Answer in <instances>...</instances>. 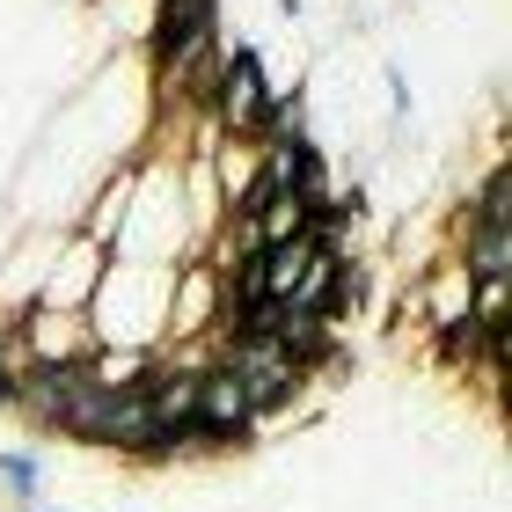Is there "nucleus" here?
Masks as SVG:
<instances>
[{
    "label": "nucleus",
    "instance_id": "f8f14e48",
    "mask_svg": "<svg viewBox=\"0 0 512 512\" xmlns=\"http://www.w3.org/2000/svg\"><path fill=\"white\" fill-rule=\"evenodd\" d=\"M0 352H8V322H0Z\"/></svg>",
    "mask_w": 512,
    "mask_h": 512
},
{
    "label": "nucleus",
    "instance_id": "423d86ee",
    "mask_svg": "<svg viewBox=\"0 0 512 512\" xmlns=\"http://www.w3.org/2000/svg\"><path fill=\"white\" fill-rule=\"evenodd\" d=\"M469 293H476V278H469V271H461L454 256H447V264H439V271L425 278V286L410 293V308L425 315L432 330H447V322H461V315H469Z\"/></svg>",
    "mask_w": 512,
    "mask_h": 512
},
{
    "label": "nucleus",
    "instance_id": "0eeeda50",
    "mask_svg": "<svg viewBox=\"0 0 512 512\" xmlns=\"http://www.w3.org/2000/svg\"><path fill=\"white\" fill-rule=\"evenodd\" d=\"M469 278H512V227L498 220H461V256H454Z\"/></svg>",
    "mask_w": 512,
    "mask_h": 512
},
{
    "label": "nucleus",
    "instance_id": "f257e3e1",
    "mask_svg": "<svg viewBox=\"0 0 512 512\" xmlns=\"http://www.w3.org/2000/svg\"><path fill=\"white\" fill-rule=\"evenodd\" d=\"M220 308H227V278H220L213 256H198V264L176 271V286H169V337H213ZM205 352H213V344H205Z\"/></svg>",
    "mask_w": 512,
    "mask_h": 512
},
{
    "label": "nucleus",
    "instance_id": "9b49d317",
    "mask_svg": "<svg viewBox=\"0 0 512 512\" xmlns=\"http://www.w3.org/2000/svg\"><path fill=\"white\" fill-rule=\"evenodd\" d=\"M0 483H8V491L22 498V505H37V454H15V447H0Z\"/></svg>",
    "mask_w": 512,
    "mask_h": 512
},
{
    "label": "nucleus",
    "instance_id": "20e7f679",
    "mask_svg": "<svg viewBox=\"0 0 512 512\" xmlns=\"http://www.w3.org/2000/svg\"><path fill=\"white\" fill-rule=\"evenodd\" d=\"M213 30H220V0H154V30H147L154 74H161V66H176L191 44H205Z\"/></svg>",
    "mask_w": 512,
    "mask_h": 512
},
{
    "label": "nucleus",
    "instance_id": "6e6552de",
    "mask_svg": "<svg viewBox=\"0 0 512 512\" xmlns=\"http://www.w3.org/2000/svg\"><path fill=\"white\" fill-rule=\"evenodd\" d=\"M249 235H256V242H293V235H308V198L271 191V198H264V213L249 220Z\"/></svg>",
    "mask_w": 512,
    "mask_h": 512
},
{
    "label": "nucleus",
    "instance_id": "9d476101",
    "mask_svg": "<svg viewBox=\"0 0 512 512\" xmlns=\"http://www.w3.org/2000/svg\"><path fill=\"white\" fill-rule=\"evenodd\" d=\"M125 205H132V176H118V183L96 198V213H88V242H110V249H118V235H125Z\"/></svg>",
    "mask_w": 512,
    "mask_h": 512
},
{
    "label": "nucleus",
    "instance_id": "39448f33",
    "mask_svg": "<svg viewBox=\"0 0 512 512\" xmlns=\"http://www.w3.org/2000/svg\"><path fill=\"white\" fill-rule=\"evenodd\" d=\"M103 264H110L103 242H88V235H81L66 256H52V271H44L37 300H44V308H88V293L103 286Z\"/></svg>",
    "mask_w": 512,
    "mask_h": 512
},
{
    "label": "nucleus",
    "instance_id": "7ed1b4c3",
    "mask_svg": "<svg viewBox=\"0 0 512 512\" xmlns=\"http://www.w3.org/2000/svg\"><path fill=\"white\" fill-rule=\"evenodd\" d=\"M264 96H271V81H264V59H256V44H235V52H227V66H220V96H213L220 132H242V139H249Z\"/></svg>",
    "mask_w": 512,
    "mask_h": 512
},
{
    "label": "nucleus",
    "instance_id": "1a4fd4ad",
    "mask_svg": "<svg viewBox=\"0 0 512 512\" xmlns=\"http://www.w3.org/2000/svg\"><path fill=\"white\" fill-rule=\"evenodd\" d=\"M461 220H498V227H512V169H505V154L491 161V176H483L476 191H469Z\"/></svg>",
    "mask_w": 512,
    "mask_h": 512
},
{
    "label": "nucleus",
    "instance_id": "f03ea898",
    "mask_svg": "<svg viewBox=\"0 0 512 512\" xmlns=\"http://www.w3.org/2000/svg\"><path fill=\"white\" fill-rule=\"evenodd\" d=\"M191 417H198V425H213V432H220V447H227V454L256 447V410H249L242 381L227 374L220 359H213V366L198 374V403H191Z\"/></svg>",
    "mask_w": 512,
    "mask_h": 512
}]
</instances>
